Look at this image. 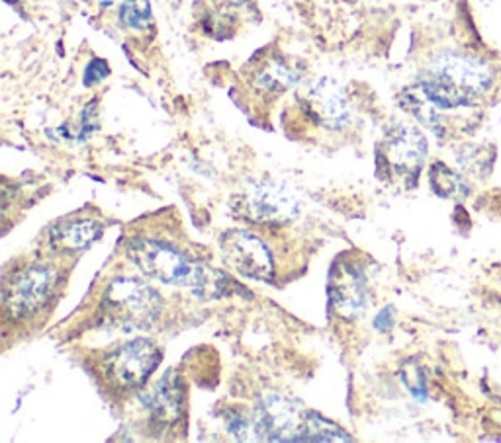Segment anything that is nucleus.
I'll return each mask as SVG.
<instances>
[{"label": "nucleus", "mask_w": 501, "mask_h": 443, "mask_svg": "<svg viewBox=\"0 0 501 443\" xmlns=\"http://www.w3.org/2000/svg\"><path fill=\"white\" fill-rule=\"evenodd\" d=\"M392 310L390 309H384L382 313H380L378 317H376V320H374V325H376V328L378 330H390L392 328Z\"/></svg>", "instance_id": "21"}, {"label": "nucleus", "mask_w": 501, "mask_h": 443, "mask_svg": "<svg viewBox=\"0 0 501 443\" xmlns=\"http://www.w3.org/2000/svg\"><path fill=\"white\" fill-rule=\"evenodd\" d=\"M53 284L55 276L47 266L36 264L20 271L4 291L6 315L14 320L36 315L47 303Z\"/></svg>", "instance_id": "8"}, {"label": "nucleus", "mask_w": 501, "mask_h": 443, "mask_svg": "<svg viewBox=\"0 0 501 443\" xmlns=\"http://www.w3.org/2000/svg\"><path fill=\"white\" fill-rule=\"evenodd\" d=\"M100 235H103V227L96 221L75 219L55 225L49 233V243L62 253H78L93 245Z\"/></svg>", "instance_id": "13"}, {"label": "nucleus", "mask_w": 501, "mask_h": 443, "mask_svg": "<svg viewBox=\"0 0 501 443\" xmlns=\"http://www.w3.org/2000/svg\"><path fill=\"white\" fill-rule=\"evenodd\" d=\"M226 428L229 434H232L235 439L242 441H249V439H260L259 438V430L255 424V418H247L243 415H239L237 410H232L226 415Z\"/></svg>", "instance_id": "18"}, {"label": "nucleus", "mask_w": 501, "mask_h": 443, "mask_svg": "<svg viewBox=\"0 0 501 443\" xmlns=\"http://www.w3.org/2000/svg\"><path fill=\"white\" fill-rule=\"evenodd\" d=\"M329 301L339 317L358 318L366 310V279L355 264L337 262L329 278Z\"/></svg>", "instance_id": "10"}, {"label": "nucleus", "mask_w": 501, "mask_h": 443, "mask_svg": "<svg viewBox=\"0 0 501 443\" xmlns=\"http://www.w3.org/2000/svg\"><path fill=\"white\" fill-rule=\"evenodd\" d=\"M161 297L137 278H116L104 289L100 315L112 328L126 332L152 328L161 315Z\"/></svg>", "instance_id": "3"}, {"label": "nucleus", "mask_w": 501, "mask_h": 443, "mask_svg": "<svg viewBox=\"0 0 501 443\" xmlns=\"http://www.w3.org/2000/svg\"><path fill=\"white\" fill-rule=\"evenodd\" d=\"M402 379L414 397L421 400L425 399V375L415 361H407L406 367L402 369Z\"/></svg>", "instance_id": "19"}, {"label": "nucleus", "mask_w": 501, "mask_h": 443, "mask_svg": "<svg viewBox=\"0 0 501 443\" xmlns=\"http://www.w3.org/2000/svg\"><path fill=\"white\" fill-rule=\"evenodd\" d=\"M126 253L144 276L161 281L165 286L186 287L202 299H218L227 294L229 284L222 271L190 260L175 246L152 238H134Z\"/></svg>", "instance_id": "1"}, {"label": "nucleus", "mask_w": 501, "mask_h": 443, "mask_svg": "<svg viewBox=\"0 0 501 443\" xmlns=\"http://www.w3.org/2000/svg\"><path fill=\"white\" fill-rule=\"evenodd\" d=\"M427 157V139L419 129L412 125H398L378 147L376 163L380 176L388 174L392 180H402L404 184L414 186L423 168Z\"/></svg>", "instance_id": "4"}, {"label": "nucleus", "mask_w": 501, "mask_h": 443, "mask_svg": "<svg viewBox=\"0 0 501 443\" xmlns=\"http://www.w3.org/2000/svg\"><path fill=\"white\" fill-rule=\"evenodd\" d=\"M161 361V351L149 340H132L110 351L104 359V377L114 389L132 391L145 385Z\"/></svg>", "instance_id": "5"}, {"label": "nucleus", "mask_w": 501, "mask_h": 443, "mask_svg": "<svg viewBox=\"0 0 501 443\" xmlns=\"http://www.w3.org/2000/svg\"><path fill=\"white\" fill-rule=\"evenodd\" d=\"M494 83L488 63L476 57L447 52L431 61L419 90L437 109H458L478 102Z\"/></svg>", "instance_id": "2"}, {"label": "nucleus", "mask_w": 501, "mask_h": 443, "mask_svg": "<svg viewBox=\"0 0 501 443\" xmlns=\"http://www.w3.org/2000/svg\"><path fill=\"white\" fill-rule=\"evenodd\" d=\"M145 407L152 412V420L157 426H170L180 418L185 407V395L183 385H180L173 371L147 392Z\"/></svg>", "instance_id": "12"}, {"label": "nucleus", "mask_w": 501, "mask_h": 443, "mask_svg": "<svg viewBox=\"0 0 501 443\" xmlns=\"http://www.w3.org/2000/svg\"><path fill=\"white\" fill-rule=\"evenodd\" d=\"M429 182L431 188L437 196L440 197H463L466 196V184L464 180L460 178L456 173H453L448 166H445L443 163H435L431 166V173H429Z\"/></svg>", "instance_id": "16"}, {"label": "nucleus", "mask_w": 501, "mask_h": 443, "mask_svg": "<svg viewBox=\"0 0 501 443\" xmlns=\"http://www.w3.org/2000/svg\"><path fill=\"white\" fill-rule=\"evenodd\" d=\"M239 211L253 223H286L292 221L300 204L296 196L286 186L270 180H259V182L247 184L242 201H239Z\"/></svg>", "instance_id": "6"}, {"label": "nucleus", "mask_w": 501, "mask_h": 443, "mask_svg": "<svg viewBox=\"0 0 501 443\" xmlns=\"http://www.w3.org/2000/svg\"><path fill=\"white\" fill-rule=\"evenodd\" d=\"M302 441H353V438L316 412H306Z\"/></svg>", "instance_id": "15"}, {"label": "nucleus", "mask_w": 501, "mask_h": 443, "mask_svg": "<svg viewBox=\"0 0 501 443\" xmlns=\"http://www.w3.org/2000/svg\"><path fill=\"white\" fill-rule=\"evenodd\" d=\"M255 424L260 439L268 441H302L306 415L278 392H267L257 402Z\"/></svg>", "instance_id": "9"}, {"label": "nucleus", "mask_w": 501, "mask_h": 443, "mask_svg": "<svg viewBox=\"0 0 501 443\" xmlns=\"http://www.w3.org/2000/svg\"><path fill=\"white\" fill-rule=\"evenodd\" d=\"M304 109L317 125L332 131L343 129L350 119V109L343 90L333 80L327 78L319 80L317 85L308 90Z\"/></svg>", "instance_id": "11"}, {"label": "nucleus", "mask_w": 501, "mask_h": 443, "mask_svg": "<svg viewBox=\"0 0 501 443\" xmlns=\"http://www.w3.org/2000/svg\"><path fill=\"white\" fill-rule=\"evenodd\" d=\"M296 83H300V70L280 57L270 59L255 75V85L263 93L270 94L284 93V90L292 88Z\"/></svg>", "instance_id": "14"}, {"label": "nucleus", "mask_w": 501, "mask_h": 443, "mask_svg": "<svg viewBox=\"0 0 501 443\" xmlns=\"http://www.w3.org/2000/svg\"><path fill=\"white\" fill-rule=\"evenodd\" d=\"M108 75H110V68H108L106 61H103V59H94V61L88 65L86 73H85V85L86 86L98 85L100 80H104Z\"/></svg>", "instance_id": "20"}, {"label": "nucleus", "mask_w": 501, "mask_h": 443, "mask_svg": "<svg viewBox=\"0 0 501 443\" xmlns=\"http://www.w3.org/2000/svg\"><path fill=\"white\" fill-rule=\"evenodd\" d=\"M119 20L132 29H145L152 24V6L149 0H124L119 8Z\"/></svg>", "instance_id": "17"}, {"label": "nucleus", "mask_w": 501, "mask_h": 443, "mask_svg": "<svg viewBox=\"0 0 501 443\" xmlns=\"http://www.w3.org/2000/svg\"><path fill=\"white\" fill-rule=\"evenodd\" d=\"M219 250H222L226 264L243 278L265 281L275 274L273 253L263 238L249 230H227L219 238Z\"/></svg>", "instance_id": "7"}]
</instances>
